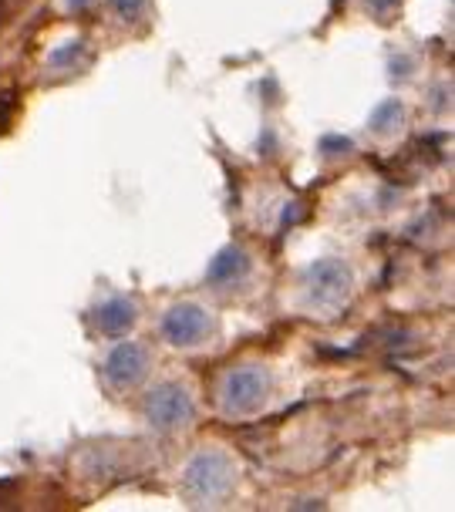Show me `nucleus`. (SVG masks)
<instances>
[{
	"label": "nucleus",
	"mask_w": 455,
	"mask_h": 512,
	"mask_svg": "<svg viewBox=\"0 0 455 512\" xmlns=\"http://www.w3.org/2000/svg\"><path fill=\"white\" fill-rule=\"evenodd\" d=\"M233 479L236 469L223 452H203L186 469V492L199 502H213L233 489Z\"/></svg>",
	"instance_id": "1"
},
{
	"label": "nucleus",
	"mask_w": 455,
	"mask_h": 512,
	"mask_svg": "<svg viewBox=\"0 0 455 512\" xmlns=\"http://www.w3.org/2000/svg\"><path fill=\"white\" fill-rule=\"evenodd\" d=\"M267 391H270V381L260 368H236L226 374L220 401L230 415H253V411L263 408Z\"/></svg>",
	"instance_id": "2"
},
{
	"label": "nucleus",
	"mask_w": 455,
	"mask_h": 512,
	"mask_svg": "<svg viewBox=\"0 0 455 512\" xmlns=\"http://www.w3.org/2000/svg\"><path fill=\"white\" fill-rule=\"evenodd\" d=\"M145 415L156 428H182L193 422V398L179 384H162L145 401Z\"/></svg>",
	"instance_id": "3"
},
{
	"label": "nucleus",
	"mask_w": 455,
	"mask_h": 512,
	"mask_svg": "<svg viewBox=\"0 0 455 512\" xmlns=\"http://www.w3.org/2000/svg\"><path fill=\"white\" fill-rule=\"evenodd\" d=\"M162 334L176 347H193L209 334V314L196 304H179L162 320Z\"/></svg>",
	"instance_id": "4"
},
{
	"label": "nucleus",
	"mask_w": 455,
	"mask_h": 512,
	"mask_svg": "<svg viewBox=\"0 0 455 512\" xmlns=\"http://www.w3.org/2000/svg\"><path fill=\"white\" fill-rule=\"evenodd\" d=\"M145 371H149V358L135 341L118 344L105 361V378L112 388H135L145 378Z\"/></svg>",
	"instance_id": "5"
},
{
	"label": "nucleus",
	"mask_w": 455,
	"mask_h": 512,
	"mask_svg": "<svg viewBox=\"0 0 455 512\" xmlns=\"http://www.w3.org/2000/svg\"><path fill=\"white\" fill-rule=\"evenodd\" d=\"M311 283H314V294L324 297V300H338L348 294V270L341 267V263H317L311 270Z\"/></svg>",
	"instance_id": "6"
},
{
	"label": "nucleus",
	"mask_w": 455,
	"mask_h": 512,
	"mask_svg": "<svg viewBox=\"0 0 455 512\" xmlns=\"http://www.w3.org/2000/svg\"><path fill=\"white\" fill-rule=\"evenodd\" d=\"M95 320H98V331L102 334L118 337L135 324V307L129 300H108V304L95 314Z\"/></svg>",
	"instance_id": "7"
},
{
	"label": "nucleus",
	"mask_w": 455,
	"mask_h": 512,
	"mask_svg": "<svg viewBox=\"0 0 455 512\" xmlns=\"http://www.w3.org/2000/svg\"><path fill=\"white\" fill-rule=\"evenodd\" d=\"M243 273H247V253L236 250V246H230V250H223L213 263H209L206 277L213 280V283H230L236 277H243Z\"/></svg>",
	"instance_id": "8"
},
{
	"label": "nucleus",
	"mask_w": 455,
	"mask_h": 512,
	"mask_svg": "<svg viewBox=\"0 0 455 512\" xmlns=\"http://www.w3.org/2000/svg\"><path fill=\"white\" fill-rule=\"evenodd\" d=\"M14 122V95H0V135Z\"/></svg>",
	"instance_id": "9"
},
{
	"label": "nucleus",
	"mask_w": 455,
	"mask_h": 512,
	"mask_svg": "<svg viewBox=\"0 0 455 512\" xmlns=\"http://www.w3.org/2000/svg\"><path fill=\"white\" fill-rule=\"evenodd\" d=\"M0 24H4V17H0Z\"/></svg>",
	"instance_id": "10"
}]
</instances>
